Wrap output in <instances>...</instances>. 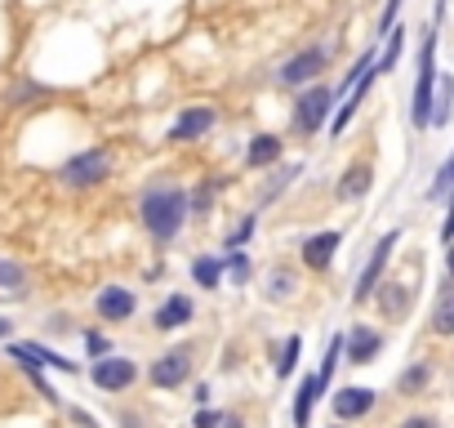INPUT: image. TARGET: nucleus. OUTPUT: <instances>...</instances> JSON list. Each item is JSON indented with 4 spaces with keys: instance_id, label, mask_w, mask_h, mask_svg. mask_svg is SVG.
I'll return each mask as SVG.
<instances>
[{
    "instance_id": "4be33fe9",
    "label": "nucleus",
    "mask_w": 454,
    "mask_h": 428,
    "mask_svg": "<svg viewBox=\"0 0 454 428\" xmlns=\"http://www.w3.org/2000/svg\"><path fill=\"white\" fill-rule=\"evenodd\" d=\"M299 353H303V339H299V335H290V339L281 344V357H277V379H290V375H294Z\"/></svg>"
},
{
    "instance_id": "b1692460",
    "label": "nucleus",
    "mask_w": 454,
    "mask_h": 428,
    "mask_svg": "<svg viewBox=\"0 0 454 428\" xmlns=\"http://www.w3.org/2000/svg\"><path fill=\"white\" fill-rule=\"evenodd\" d=\"M401 45H405V32H401V28H392V32H387V54L374 63V72H379V76L396 67V59H401Z\"/></svg>"
},
{
    "instance_id": "cd10ccee",
    "label": "nucleus",
    "mask_w": 454,
    "mask_h": 428,
    "mask_svg": "<svg viewBox=\"0 0 454 428\" xmlns=\"http://www.w3.org/2000/svg\"><path fill=\"white\" fill-rule=\"evenodd\" d=\"M401 5H405V0H387V5H383V19H379V36H387V32L396 28V14H401Z\"/></svg>"
},
{
    "instance_id": "412c9836",
    "label": "nucleus",
    "mask_w": 454,
    "mask_h": 428,
    "mask_svg": "<svg viewBox=\"0 0 454 428\" xmlns=\"http://www.w3.org/2000/svg\"><path fill=\"white\" fill-rule=\"evenodd\" d=\"M427 379H432V366L414 361V366L396 379V392H401V397H414V392H423V388H427Z\"/></svg>"
},
{
    "instance_id": "f8f14e48",
    "label": "nucleus",
    "mask_w": 454,
    "mask_h": 428,
    "mask_svg": "<svg viewBox=\"0 0 454 428\" xmlns=\"http://www.w3.org/2000/svg\"><path fill=\"white\" fill-rule=\"evenodd\" d=\"M339 246H343L339 233H317V237L303 242V264H308L312 273H325V268L334 264V250H339Z\"/></svg>"
},
{
    "instance_id": "5701e85b",
    "label": "nucleus",
    "mask_w": 454,
    "mask_h": 428,
    "mask_svg": "<svg viewBox=\"0 0 454 428\" xmlns=\"http://www.w3.org/2000/svg\"><path fill=\"white\" fill-rule=\"evenodd\" d=\"M192 277H196V286L218 290V281H223V264H218V259H196V264H192Z\"/></svg>"
},
{
    "instance_id": "423d86ee",
    "label": "nucleus",
    "mask_w": 454,
    "mask_h": 428,
    "mask_svg": "<svg viewBox=\"0 0 454 428\" xmlns=\"http://www.w3.org/2000/svg\"><path fill=\"white\" fill-rule=\"evenodd\" d=\"M90 379H94V388H103V392H125L134 379H138V366L129 361V357H94V370H90Z\"/></svg>"
},
{
    "instance_id": "6ab92c4d",
    "label": "nucleus",
    "mask_w": 454,
    "mask_h": 428,
    "mask_svg": "<svg viewBox=\"0 0 454 428\" xmlns=\"http://www.w3.org/2000/svg\"><path fill=\"white\" fill-rule=\"evenodd\" d=\"M0 290L5 295H23L27 290V268L14 259H0Z\"/></svg>"
},
{
    "instance_id": "2eb2a0df",
    "label": "nucleus",
    "mask_w": 454,
    "mask_h": 428,
    "mask_svg": "<svg viewBox=\"0 0 454 428\" xmlns=\"http://www.w3.org/2000/svg\"><path fill=\"white\" fill-rule=\"evenodd\" d=\"M192 299L187 295H169L160 308H156V330H178V326H187L192 321Z\"/></svg>"
},
{
    "instance_id": "bb28decb",
    "label": "nucleus",
    "mask_w": 454,
    "mask_h": 428,
    "mask_svg": "<svg viewBox=\"0 0 454 428\" xmlns=\"http://www.w3.org/2000/svg\"><path fill=\"white\" fill-rule=\"evenodd\" d=\"M250 237H254V214H250V219H241V228H237L232 237H227V250H241Z\"/></svg>"
},
{
    "instance_id": "a878e982",
    "label": "nucleus",
    "mask_w": 454,
    "mask_h": 428,
    "mask_svg": "<svg viewBox=\"0 0 454 428\" xmlns=\"http://www.w3.org/2000/svg\"><path fill=\"white\" fill-rule=\"evenodd\" d=\"M227 273H232V281L241 286V281L250 277V259H246L241 250H232V255H227Z\"/></svg>"
},
{
    "instance_id": "ddd939ff",
    "label": "nucleus",
    "mask_w": 454,
    "mask_h": 428,
    "mask_svg": "<svg viewBox=\"0 0 454 428\" xmlns=\"http://www.w3.org/2000/svg\"><path fill=\"white\" fill-rule=\"evenodd\" d=\"M325 392V379L321 375H303L299 379V392H294V428H308L312 424V406L321 401Z\"/></svg>"
},
{
    "instance_id": "f704fd0d",
    "label": "nucleus",
    "mask_w": 454,
    "mask_h": 428,
    "mask_svg": "<svg viewBox=\"0 0 454 428\" xmlns=\"http://www.w3.org/2000/svg\"><path fill=\"white\" fill-rule=\"evenodd\" d=\"M218 428H246V424H241L237 415H223V419H218Z\"/></svg>"
},
{
    "instance_id": "0eeeda50",
    "label": "nucleus",
    "mask_w": 454,
    "mask_h": 428,
    "mask_svg": "<svg viewBox=\"0 0 454 428\" xmlns=\"http://www.w3.org/2000/svg\"><path fill=\"white\" fill-rule=\"evenodd\" d=\"M325 59H330V54H325L321 45H308V50H299L294 59H286V63H281L277 81H281V85H312V81L321 76Z\"/></svg>"
},
{
    "instance_id": "7c9ffc66",
    "label": "nucleus",
    "mask_w": 454,
    "mask_h": 428,
    "mask_svg": "<svg viewBox=\"0 0 454 428\" xmlns=\"http://www.w3.org/2000/svg\"><path fill=\"white\" fill-rule=\"evenodd\" d=\"M218 419H223L218 410H209V406H200V410H196V419H192V428H218Z\"/></svg>"
},
{
    "instance_id": "2f4dec72",
    "label": "nucleus",
    "mask_w": 454,
    "mask_h": 428,
    "mask_svg": "<svg viewBox=\"0 0 454 428\" xmlns=\"http://www.w3.org/2000/svg\"><path fill=\"white\" fill-rule=\"evenodd\" d=\"M290 286H294V281H290V273H272V286H268V295H281V299H286V295H290Z\"/></svg>"
},
{
    "instance_id": "20e7f679",
    "label": "nucleus",
    "mask_w": 454,
    "mask_h": 428,
    "mask_svg": "<svg viewBox=\"0 0 454 428\" xmlns=\"http://www.w3.org/2000/svg\"><path fill=\"white\" fill-rule=\"evenodd\" d=\"M107 170H112L107 152H81V156L63 161L59 178H63L67 187H94V183H103V178H107Z\"/></svg>"
},
{
    "instance_id": "6e6552de",
    "label": "nucleus",
    "mask_w": 454,
    "mask_h": 428,
    "mask_svg": "<svg viewBox=\"0 0 454 428\" xmlns=\"http://www.w3.org/2000/svg\"><path fill=\"white\" fill-rule=\"evenodd\" d=\"M187 375H192V348H169V353H160L156 366L147 370V379H152L160 392H165V388H178Z\"/></svg>"
},
{
    "instance_id": "1a4fd4ad",
    "label": "nucleus",
    "mask_w": 454,
    "mask_h": 428,
    "mask_svg": "<svg viewBox=\"0 0 454 428\" xmlns=\"http://www.w3.org/2000/svg\"><path fill=\"white\" fill-rule=\"evenodd\" d=\"M343 344H348V361H352V366H370V361L383 353V335H379L374 326H352Z\"/></svg>"
},
{
    "instance_id": "f3484780",
    "label": "nucleus",
    "mask_w": 454,
    "mask_h": 428,
    "mask_svg": "<svg viewBox=\"0 0 454 428\" xmlns=\"http://www.w3.org/2000/svg\"><path fill=\"white\" fill-rule=\"evenodd\" d=\"M246 161H250L254 170H259V165H277V161H281V139H277V134H254Z\"/></svg>"
},
{
    "instance_id": "9b49d317",
    "label": "nucleus",
    "mask_w": 454,
    "mask_h": 428,
    "mask_svg": "<svg viewBox=\"0 0 454 428\" xmlns=\"http://www.w3.org/2000/svg\"><path fill=\"white\" fill-rule=\"evenodd\" d=\"M214 107H187L174 125H169V143H187V139H200L205 130H214Z\"/></svg>"
},
{
    "instance_id": "a211bd4d",
    "label": "nucleus",
    "mask_w": 454,
    "mask_h": 428,
    "mask_svg": "<svg viewBox=\"0 0 454 428\" xmlns=\"http://www.w3.org/2000/svg\"><path fill=\"white\" fill-rule=\"evenodd\" d=\"M14 348H23L27 357H36L41 366H54V370H63V375H76V370H81L72 357H59V353H50V348H41V344H14Z\"/></svg>"
},
{
    "instance_id": "f257e3e1",
    "label": "nucleus",
    "mask_w": 454,
    "mask_h": 428,
    "mask_svg": "<svg viewBox=\"0 0 454 428\" xmlns=\"http://www.w3.org/2000/svg\"><path fill=\"white\" fill-rule=\"evenodd\" d=\"M187 214H192L187 192H183V187H169V183L147 187L143 201H138V219H143V228L152 233V242H160V246H169V242L183 233Z\"/></svg>"
},
{
    "instance_id": "473e14b6",
    "label": "nucleus",
    "mask_w": 454,
    "mask_h": 428,
    "mask_svg": "<svg viewBox=\"0 0 454 428\" xmlns=\"http://www.w3.org/2000/svg\"><path fill=\"white\" fill-rule=\"evenodd\" d=\"M401 428H441V424H436L432 415H414V419H405Z\"/></svg>"
},
{
    "instance_id": "f03ea898",
    "label": "nucleus",
    "mask_w": 454,
    "mask_h": 428,
    "mask_svg": "<svg viewBox=\"0 0 454 428\" xmlns=\"http://www.w3.org/2000/svg\"><path fill=\"white\" fill-rule=\"evenodd\" d=\"M436 36L423 41V59H419V85H414V107H410V121L419 130H427V116H432V99H436Z\"/></svg>"
},
{
    "instance_id": "c756f323",
    "label": "nucleus",
    "mask_w": 454,
    "mask_h": 428,
    "mask_svg": "<svg viewBox=\"0 0 454 428\" xmlns=\"http://www.w3.org/2000/svg\"><path fill=\"white\" fill-rule=\"evenodd\" d=\"M85 348H90V357H103V353H112V344H107L98 330H90V335H85Z\"/></svg>"
},
{
    "instance_id": "9d476101",
    "label": "nucleus",
    "mask_w": 454,
    "mask_h": 428,
    "mask_svg": "<svg viewBox=\"0 0 454 428\" xmlns=\"http://www.w3.org/2000/svg\"><path fill=\"white\" fill-rule=\"evenodd\" d=\"M374 388H361V384H348V388H339L334 392V419H361V415H370L374 410Z\"/></svg>"
},
{
    "instance_id": "dca6fc26",
    "label": "nucleus",
    "mask_w": 454,
    "mask_h": 428,
    "mask_svg": "<svg viewBox=\"0 0 454 428\" xmlns=\"http://www.w3.org/2000/svg\"><path fill=\"white\" fill-rule=\"evenodd\" d=\"M370 183H374V170H370L365 161H356L352 170H343V178H339V196H343V201H356V196L370 192Z\"/></svg>"
},
{
    "instance_id": "39448f33",
    "label": "nucleus",
    "mask_w": 454,
    "mask_h": 428,
    "mask_svg": "<svg viewBox=\"0 0 454 428\" xmlns=\"http://www.w3.org/2000/svg\"><path fill=\"white\" fill-rule=\"evenodd\" d=\"M396 242H401V233H396V228H392V233H383V237L374 242V250H370V264H365V273H361V281H356V304H370V299H374V290H379V277H383V268H387V259H392Z\"/></svg>"
},
{
    "instance_id": "7ed1b4c3",
    "label": "nucleus",
    "mask_w": 454,
    "mask_h": 428,
    "mask_svg": "<svg viewBox=\"0 0 454 428\" xmlns=\"http://www.w3.org/2000/svg\"><path fill=\"white\" fill-rule=\"evenodd\" d=\"M330 107H334V94H330L325 85H312V90L299 94V103H294V130H299V134H317V130L325 125Z\"/></svg>"
},
{
    "instance_id": "c9c22d12",
    "label": "nucleus",
    "mask_w": 454,
    "mask_h": 428,
    "mask_svg": "<svg viewBox=\"0 0 454 428\" xmlns=\"http://www.w3.org/2000/svg\"><path fill=\"white\" fill-rule=\"evenodd\" d=\"M10 330H14V321H5V317H0V339H5Z\"/></svg>"
},
{
    "instance_id": "aec40b11",
    "label": "nucleus",
    "mask_w": 454,
    "mask_h": 428,
    "mask_svg": "<svg viewBox=\"0 0 454 428\" xmlns=\"http://www.w3.org/2000/svg\"><path fill=\"white\" fill-rule=\"evenodd\" d=\"M432 330H436V335H454V299H450V286H441V295H436Z\"/></svg>"
},
{
    "instance_id": "72a5a7b5",
    "label": "nucleus",
    "mask_w": 454,
    "mask_h": 428,
    "mask_svg": "<svg viewBox=\"0 0 454 428\" xmlns=\"http://www.w3.org/2000/svg\"><path fill=\"white\" fill-rule=\"evenodd\" d=\"M209 196H214V192H209V187H200V192H196V210H200V214H205V210H209Z\"/></svg>"
},
{
    "instance_id": "c85d7f7f",
    "label": "nucleus",
    "mask_w": 454,
    "mask_h": 428,
    "mask_svg": "<svg viewBox=\"0 0 454 428\" xmlns=\"http://www.w3.org/2000/svg\"><path fill=\"white\" fill-rule=\"evenodd\" d=\"M450 174H454V165L445 161V165H441V174H436V183H432V192H427L432 201H441V196H445V187H450Z\"/></svg>"
},
{
    "instance_id": "4468645a",
    "label": "nucleus",
    "mask_w": 454,
    "mask_h": 428,
    "mask_svg": "<svg viewBox=\"0 0 454 428\" xmlns=\"http://www.w3.org/2000/svg\"><path fill=\"white\" fill-rule=\"evenodd\" d=\"M98 317H107V321L134 317V295H129L125 286H107V290L98 295Z\"/></svg>"
},
{
    "instance_id": "393cba45",
    "label": "nucleus",
    "mask_w": 454,
    "mask_h": 428,
    "mask_svg": "<svg viewBox=\"0 0 454 428\" xmlns=\"http://www.w3.org/2000/svg\"><path fill=\"white\" fill-rule=\"evenodd\" d=\"M339 357H343V335H334V339H330V348H325V361H321V370H317L325 384L334 379V366H339Z\"/></svg>"
}]
</instances>
